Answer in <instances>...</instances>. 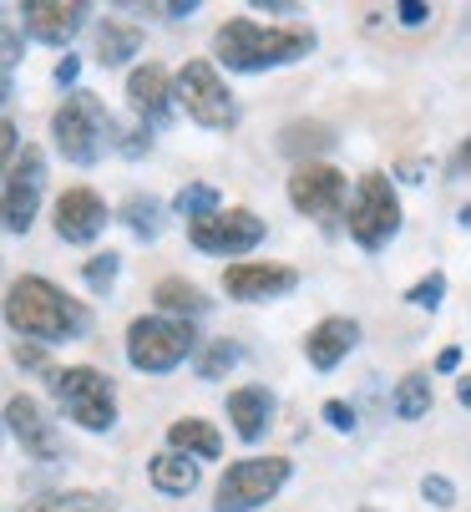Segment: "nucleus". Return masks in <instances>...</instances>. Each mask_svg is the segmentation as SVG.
I'll use <instances>...</instances> for the list:
<instances>
[{
	"instance_id": "f8f14e48",
	"label": "nucleus",
	"mask_w": 471,
	"mask_h": 512,
	"mask_svg": "<svg viewBox=\"0 0 471 512\" xmlns=\"http://www.w3.org/2000/svg\"><path fill=\"white\" fill-rule=\"evenodd\" d=\"M127 102H132V112H137V122H147V127H163V122H173V107H178V82L168 77L157 61H142V66H132L127 71Z\"/></svg>"
},
{
	"instance_id": "cd10ccee",
	"label": "nucleus",
	"mask_w": 471,
	"mask_h": 512,
	"mask_svg": "<svg viewBox=\"0 0 471 512\" xmlns=\"http://www.w3.org/2000/svg\"><path fill=\"white\" fill-rule=\"evenodd\" d=\"M173 208L188 218V224H198V218H213V213H218V188H213V183H188V188L173 198Z\"/></svg>"
},
{
	"instance_id": "f704fd0d",
	"label": "nucleus",
	"mask_w": 471,
	"mask_h": 512,
	"mask_svg": "<svg viewBox=\"0 0 471 512\" xmlns=\"http://www.w3.org/2000/svg\"><path fill=\"white\" fill-rule=\"evenodd\" d=\"M51 77H56V87H71L76 77H82V56H71V51H66V56L56 61V71H51Z\"/></svg>"
},
{
	"instance_id": "c03bdc74",
	"label": "nucleus",
	"mask_w": 471,
	"mask_h": 512,
	"mask_svg": "<svg viewBox=\"0 0 471 512\" xmlns=\"http://www.w3.org/2000/svg\"><path fill=\"white\" fill-rule=\"evenodd\" d=\"M365 512H370V507H365Z\"/></svg>"
},
{
	"instance_id": "b1692460",
	"label": "nucleus",
	"mask_w": 471,
	"mask_h": 512,
	"mask_svg": "<svg viewBox=\"0 0 471 512\" xmlns=\"http://www.w3.org/2000/svg\"><path fill=\"white\" fill-rule=\"evenodd\" d=\"M21 512H112V497L107 492H87V487H71V492L31 497Z\"/></svg>"
},
{
	"instance_id": "aec40b11",
	"label": "nucleus",
	"mask_w": 471,
	"mask_h": 512,
	"mask_svg": "<svg viewBox=\"0 0 471 512\" xmlns=\"http://www.w3.org/2000/svg\"><path fill=\"white\" fill-rule=\"evenodd\" d=\"M152 305H157V315H173V320H198V315H208L213 305H208V295L198 284H188V279H157V289H152Z\"/></svg>"
},
{
	"instance_id": "c9c22d12",
	"label": "nucleus",
	"mask_w": 471,
	"mask_h": 512,
	"mask_svg": "<svg viewBox=\"0 0 471 512\" xmlns=\"http://www.w3.org/2000/svg\"><path fill=\"white\" fill-rule=\"evenodd\" d=\"M396 16H401V26H426L431 21V6H421V0H401Z\"/></svg>"
},
{
	"instance_id": "c85d7f7f",
	"label": "nucleus",
	"mask_w": 471,
	"mask_h": 512,
	"mask_svg": "<svg viewBox=\"0 0 471 512\" xmlns=\"http://www.w3.org/2000/svg\"><path fill=\"white\" fill-rule=\"evenodd\" d=\"M117 274H122V254H92L87 264H82V279H87V289L92 295H107V289L117 284Z\"/></svg>"
},
{
	"instance_id": "e433bc0d",
	"label": "nucleus",
	"mask_w": 471,
	"mask_h": 512,
	"mask_svg": "<svg viewBox=\"0 0 471 512\" xmlns=\"http://www.w3.org/2000/svg\"><path fill=\"white\" fill-rule=\"evenodd\" d=\"M16 61H21V36H16V26H6V87L16 77Z\"/></svg>"
},
{
	"instance_id": "2eb2a0df",
	"label": "nucleus",
	"mask_w": 471,
	"mask_h": 512,
	"mask_svg": "<svg viewBox=\"0 0 471 512\" xmlns=\"http://www.w3.org/2000/svg\"><path fill=\"white\" fill-rule=\"evenodd\" d=\"M6 426H11L16 442L26 447V457H36V462H61V436H56V426H51V416L41 411L36 396H11V401H6Z\"/></svg>"
},
{
	"instance_id": "6e6552de",
	"label": "nucleus",
	"mask_w": 471,
	"mask_h": 512,
	"mask_svg": "<svg viewBox=\"0 0 471 512\" xmlns=\"http://www.w3.org/2000/svg\"><path fill=\"white\" fill-rule=\"evenodd\" d=\"M294 462L289 457H244V462H228L218 487H213V512H254L264 507L284 482H289Z\"/></svg>"
},
{
	"instance_id": "4468645a",
	"label": "nucleus",
	"mask_w": 471,
	"mask_h": 512,
	"mask_svg": "<svg viewBox=\"0 0 471 512\" xmlns=\"http://www.w3.org/2000/svg\"><path fill=\"white\" fill-rule=\"evenodd\" d=\"M56 239L61 244H92L107 229V203L97 188H66L56 198Z\"/></svg>"
},
{
	"instance_id": "393cba45",
	"label": "nucleus",
	"mask_w": 471,
	"mask_h": 512,
	"mask_svg": "<svg viewBox=\"0 0 471 512\" xmlns=\"http://www.w3.org/2000/svg\"><path fill=\"white\" fill-rule=\"evenodd\" d=\"M163 203H157L152 193H132L122 208H117V218H122V224L137 234V239H157V234H163Z\"/></svg>"
},
{
	"instance_id": "20e7f679",
	"label": "nucleus",
	"mask_w": 471,
	"mask_h": 512,
	"mask_svg": "<svg viewBox=\"0 0 471 512\" xmlns=\"http://www.w3.org/2000/svg\"><path fill=\"white\" fill-rule=\"evenodd\" d=\"M198 355V330L193 320H173V315H137L127 325V365L142 376H163Z\"/></svg>"
},
{
	"instance_id": "f257e3e1",
	"label": "nucleus",
	"mask_w": 471,
	"mask_h": 512,
	"mask_svg": "<svg viewBox=\"0 0 471 512\" xmlns=\"http://www.w3.org/2000/svg\"><path fill=\"white\" fill-rule=\"evenodd\" d=\"M6 325L21 335V340H76L92 330V310L76 305L61 284L41 279V274H21L11 279L6 289Z\"/></svg>"
},
{
	"instance_id": "4c0bfd02",
	"label": "nucleus",
	"mask_w": 471,
	"mask_h": 512,
	"mask_svg": "<svg viewBox=\"0 0 471 512\" xmlns=\"http://www.w3.org/2000/svg\"><path fill=\"white\" fill-rule=\"evenodd\" d=\"M426 173H431L426 158H406V163H396V178H406V183H416V178H426Z\"/></svg>"
},
{
	"instance_id": "37998d69",
	"label": "nucleus",
	"mask_w": 471,
	"mask_h": 512,
	"mask_svg": "<svg viewBox=\"0 0 471 512\" xmlns=\"http://www.w3.org/2000/svg\"><path fill=\"white\" fill-rule=\"evenodd\" d=\"M456 224H461V229H471V203H461V208H456Z\"/></svg>"
},
{
	"instance_id": "f3484780",
	"label": "nucleus",
	"mask_w": 471,
	"mask_h": 512,
	"mask_svg": "<svg viewBox=\"0 0 471 512\" xmlns=\"http://www.w3.org/2000/svg\"><path fill=\"white\" fill-rule=\"evenodd\" d=\"M355 345H360V320L330 315V320H320V325L304 335V360L314 365V371H335V365H340Z\"/></svg>"
},
{
	"instance_id": "39448f33",
	"label": "nucleus",
	"mask_w": 471,
	"mask_h": 512,
	"mask_svg": "<svg viewBox=\"0 0 471 512\" xmlns=\"http://www.w3.org/2000/svg\"><path fill=\"white\" fill-rule=\"evenodd\" d=\"M345 229L365 254H380L401 234V198H396V173H365L355 183V198L345 208Z\"/></svg>"
},
{
	"instance_id": "6ab92c4d",
	"label": "nucleus",
	"mask_w": 471,
	"mask_h": 512,
	"mask_svg": "<svg viewBox=\"0 0 471 512\" xmlns=\"http://www.w3.org/2000/svg\"><path fill=\"white\" fill-rule=\"evenodd\" d=\"M147 477L163 497H188L198 487V457H183V452H152L147 457Z\"/></svg>"
},
{
	"instance_id": "a878e982",
	"label": "nucleus",
	"mask_w": 471,
	"mask_h": 512,
	"mask_svg": "<svg viewBox=\"0 0 471 512\" xmlns=\"http://www.w3.org/2000/svg\"><path fill=\"white\" fill-rule=\"evenodd\" d=\"M390 411H396L401 421H421V416L431 411V376H426V371H411V376H401V386H396V401H390Z\"/></svg>"
},
{
	"instance_id": "58836bf2",
	"label": "nucleus",
	"mask_w": 471,
	"mask_h": 512,
	"mask_svg": "<svg viewBox=\"0 0 471 512\" xmlns=\"http://www.w3.org/2000/svg\"><path fill=\"white\" fill-rule=\"evenodd\" d=\"M471 173V137L456 142V158H451V178H466Z\"/></svg>"
},
{
	"instance_id": "5701e85b",
	"label": "nucleus",
	"mask_w": 471,
	"mask_h": 512,
	"mask_svg": "<svg viewBox=\"0 0 471 512\" xmlns=\"http://www.w3.org/2000/svg\"><path fill=\"white\" fill-rule=\"evenodd\" d=\"M330 148H335V127H325V122H289L279 132L284 158H309V153H330Z\"/></svg>"
},
{
	"instance_id": "1a4fd4ad",
	"label": "nucleus",
	"mask_w": 471,
	"mask_h": 512,
	"mask_svg": "<svg viewBox=\"0 0 471 512\" xmlns=\"http://www.w3.org/2000/svg\"><path fill=\"white\" fill-rule=\"evenodd\" d=\"M188 244L198 254H218V259H233V254H249L264 244V218L254 208H218L213 218H198L188 224Z\"/></svg>"
},
{
	"instance_id": "473e14b6",
	"label": "nucleus",
	"mask_w": 471,
	"mask_h": 512,
	"mask_svg": "<svg viewBox=\"0 0 471 512\" xmlns=\"http://www.w3.org/2000/svg\"><path fill=\"white\" fill-rule=\"evenodd\" d=\"M142 153H152V127H147V122H137V127L122 137V158H142Z\"/></svg>"
},
{
	"instance_id": "79ce46f5",
	"label": "nucleus",
	"mask_w": 471,
	"mask_h": 512,
	"mask_svg": "<svg viewBox=\"0 0 471 512\" xmlns=\"http://www.w3.org/2000/svg\"><path fill=\"white\" fill-rule=\"evenodd\" d=\"M456 401L471 411V376H461V386H456Z\"/></svg>"
},
{
	"instance_id": "4be33fe9",
	"label": "nucleus",
	"mask_w": 471,
	"mask_h": 512,
	"mask_svg": "<svg viewBox=\"0 0 471 512\" xmlns=\"http://www.w3.org/2000/svg\"><path fill=\"white\" fill-rule=\"evenodd\" d=\"M137 51H142V26H127V21H102L97 26V61L102 66H127Z\"/></svg>"
},
{
	"instance_id": "9b49d317",
	"label": "nucleus",
	"mask_w": 471,
	"mask_h": 512,
	"mask_svg": "<svg viewBox=\"0 0 471 512\" xmlns=\"http://www.w3.org/2000/svg\"><path fill=\"white\" fill-rule=\"evenodd\" d=\"M345 193H350V178L330 163H299L289 173V203L304 218H345L350 208Z\"/></svg>"
},
{
	"instance_id": "423d86ee",
	"label": "nucleus",
	"mask_w": 471,
	"mask_h": 512,
	"mask_svg": "<svg viewBox=\"0 0 471 512\" xmlns=\"http://www.w3.org/2000/svg\"><path fill=\"white\" fill-rule=\"evenodd\" d=\"M56 406L82 426V431H112L117 426V381L97 365H66L51 376Z\"/></svg>"
},
{
	"instance_id": "ea45409f",
	"label": "nucleus",
	"mask_w": 471,
	"mask_h": 512,
	"mask_svg": "<svg viewBox=\"0 0 471 512\" xmlns=\"http://www.w3.org/2000/svg\"><path fill=\"white\" fill-rule=\"evenodd\" d=\"M163 16H173V21H183V16H193L198 11V0H168V6H157Z\"/></svg>"
},
{
	"instance_id": "412c9836",
	"label": "nucleus",
	"mask_w": 471,
	"mask_h": 512,
	"mask_svg": "<svg viewBox=\"0 0 471 512\" xmlns=\"http://www.w3.org/2000/svg\"><path fill=\"white\" fill-rule=\"evenodd\" d=\"M168 447L183 452V457H203V462H213V457H223V436H218L213 421H203V416H183V421L168 426Z\"/></svg>"
},
{
	"instance_id": "ddd939ff",
	"label": "nucleus",
	"mask_w": 471,
	"mask_h": 512,
	"mask_svg": "<svg viewBox=\"0 0 471 512\" xmlns=\"http://www.w3.org/2000/svg\"><path fill=\"white\" fill-rule=\"evenodd\" d=\"M299 289V274L289 264H228L223 269V295L239 305H259V300H279Z\"/></svg>"
},
{
	"instance_id": "c756f323",
	"label": "nucleus",
	"mask_w": 471,
	"mask_h": 512,
	"mask_svg": "<svg viewBox=\"0 0 471 512\" xmlns=\"http://www.w3.org/2000/svg\"><path fill=\"white\" fill-rule=\"evenodd\" d=\"M441 300H446V274L441 269H431V274H421L411 289H406V305H416V310H441Z\"/></svg>"
},
{
	"instance_id": "2f4dec72",
	"label": "nucleus",
	"mask_w": 471,
	"mask_h": 512,
	"mask_svg": "<svg viewBox=\"0 0 471 512\" xmlns=\"http://www.w3.org/2000/svg\"><path fill=\"white\" fill-rule=\"evenodd\" d=\"M320 416H325L335 431H355V426H360V416H355V406H350V401H325V411H320Z\"/></svg>"
},
{
	"instance_id": "0eeeda50",
	"label": "nucleus",
	"mask_w": 471,
	"mask_h": 512,
	"mask_svg": "<svg viewBox=\"0 0 471 512\" xmlns=\"http://www.w3.org/2000/svg\"><path fill=\"white\" fill-rule=\"evenodd\" d=\"M173 82H178V107L188 112V122H198L208 132L239 127V97L228 92V82L218 77L213 61H183Z\"/></svg>"
},
{
	"instance_id": "a19ab883",
	"label": "nucleus",
	"mask_w": 471,
	"mask_h": 512,
	"mask_svg": "<svg viewBox=\"0 0 471 512\" xmlns=\"http://www.w3.org/2000/svg\"><path fill=\"white\" fill-rule=\"evenodd\" d=\"M456 365H461V350H456V345L436 355V371H456Z\"/></svg>"
},
{
	"instance_id": "72a5a7b5",
	"label": "nucleus",
	"mask_w": 471,
	"mask_h": 512,
	"mask_svg": "<svg viewBox=\"0 0 471 512\" xmlns=\"http://www.w3.org/2000/svg\"><path fill=\"white\" fill-rule=\"evenodd\" d=\"M16 365H26V371H36V376H56L51 365H46V350L41 345H16Z\"/></svg>"
},
{
	"instance_id": "bb28decb",
	"label": "nucleus",
	"mask_w": 471,
	"mask_h": 512,
	"mask_svg": "<svg viewBox=\"0 0 471 512\" xmlns=\"http://www.w3.org/2000/svg\"><path fill=\"white\" fill-rule=\"evenodd\" d=\"M239 345L233 340H203L198 345V355H193V371H198V381H218V376H228L233 365H239Z\"/></svg>"
},
{
	"instance_id": "a211bd4d",
	"label": "nucleus",
	"mask_w": 471,
	"mask_h": 512,
	"mask_svg": "<svg viewBox=\"0 0 471 512\" xmlns=\"http://www.w3.org/2000/svg\"><path fill=\"white\" fill-rule=\"evenodd\" d=\"M228 421L233 431H239V442H264V431L274 421V396L269 386H239V391H228Z\"/></svg>"
},
{
	"instance_id": "dca6fc26",
	"label": "nucleus",
	"mask_w": 471,
	"mask_h": 512,
	"mask_svg": "<svg viewBox=\"0 0 471 512\" xmlns=\"http://www.w3.org/2000/svg\"><path fill=\"white\" fill-rule=\"evenodd\" d=\"M87 16H92V6H82V0H26L21 6V21L41 46H66L87 26Z\"/></svg>"
},
{
	"instance_id": "9d476101",
	"label": "nucleus",
	"mask_w": 471,
	"mask_h": 512,
	"mask_svg": "<svg viewBox=\"0 0 471 512\" xmlns=\"http://www.w3.org/2000/svg\"><path fill=\"white\" fill-rule=\"evenodd\" d=\"M46 193V158L41 148H21V158L6 168V193H0V218H6V234H26L36 224V208Z\"/></svg>"
},
{
	"instance_id": "7ed1b4c3",
	"label": "nucleus",
	"mask_w": 471,
	"mask_h": 512,
	"mask_svg": "<svg viewBox=\"0 0 471 512\" xmlns=\"http://www.w3.org/2000/svg\"><path fill=\"white\" fill-rule=\"evenodd\" d=\"M112 137H117V122H112V112L102 107L97 92H66V102L51 112V142L71 168L102 163Z\"/></svg>"
},
{
	"instance_id": "7c9ffc66",
	"label": "nucleus",
	"mask_w": 471,
	"mask_h": 512,
	"mask_svg": "<svg viewBox=\"0 0 471 512\" xmlns=\"http://www.w3.org/2000/svg\"><path fill=\"white\" fill-rule=\"evenodd\" d=\"M421 497H426L431 507H451V502H456V487H451L446 477H436V472H426V477H421Z\"/></svg>"
},
{
	"instance_id": "f03ea898",
	"label": "nucleus",
	"mask_w": 471,
	"mask_h": 512,
	"mask_svg": "<svg viewBox=\"0 0 471 512\" xmlns=\"http://www.w3.org/2000/svg\"><path fill=\"white\" fill-rule=\"evenodd\" d=\"M309 51H314L309 26H264L249 16H233L213 31V61L228 71H274L304 61Z\"/></svg>"
}]
</instances>
